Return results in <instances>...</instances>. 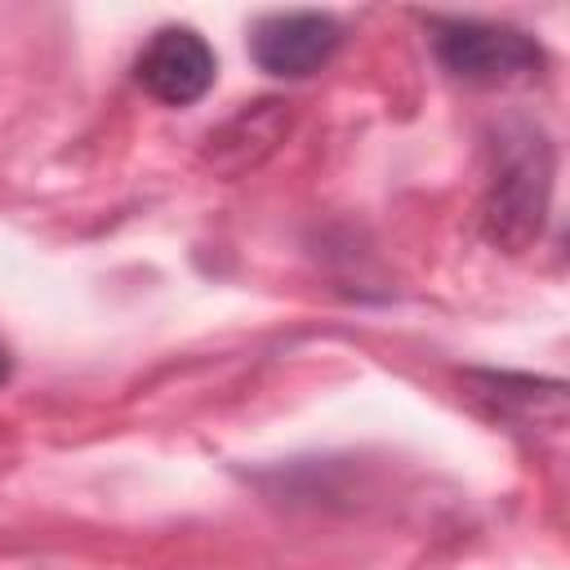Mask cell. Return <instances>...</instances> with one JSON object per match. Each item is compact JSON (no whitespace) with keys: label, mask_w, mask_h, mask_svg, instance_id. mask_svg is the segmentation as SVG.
<instances>
[{"label":"cell","mask_w":570,"mask_h":570,"mask_svg":"<svg viewBox=\"0 0 570 570\" xmlns=\"http://www.w3.org/2000/svg\"><path fill=\"white\" fill-rule=\"evenodd\" d=\"M9 370H13V361H9V347L0 343V387L9 383Z\"/></svg>","instance_id":"obj_6"},{"label":"cell","mask_w":570,"mask_h":570,"mask_svg":"<svg viewBox=\"0 0 570 570\" xmlns=\"http://www.w3.org/2000/svg\"><path fill=\"white\" fill-rule=\"evenodd\" d=\"M338 40H343V31L325 13H272L254 27L249 53L267 76L298 80V76L321 71L334 58Z\"/></svg>","instance_id":"obj_4"},{"label":"cell","mask_w":570,"mask_h":570,"mask_svg":"<svg viewBox=\"0 0 570 570\" xmlns=\"http://www.w3.org/2000/svg\"><path fill=\"white\" fill-rule=\"evenodd\" d=\"M134 76H138V85L156 102L191 107L196 98L209 94V85L218 76V62H214V49L205 45L200 31H191V27H160L142 45V53L134 62Z\"/></svg>","instance_id":"obj_3"},{"label":"cell","mask_w":570,"mask_h":570,"mask_svg":"<svg viewBox=\"0 0 570 570\" xmlns=\"http://www.w3.org/2000/svg\"><path fill=\"white\" fill-rule=\"evenodd\" d=\"M472 396L490 401L499 419L525 414L530 423L557 428L566 419V387L543 379H517V374H472Z\"/></svg>","instance_id":"obj_5"},{"label":"cell","mask_w":570,"mask_h":570,"mask_svg":"<svg viewBox=\"0 0 570 570\" xmlns=\"http://www.w3.org/2000/svg\"><path fill=\"white\" fill-rule=\"evenodd\" d=\"M432 49L441 67L468 85H503L543 67V49L534 45V36L476 18H436Z\"/></svg>","instance_id":"obj_2"},{"label":"cell","mask_w":570,"mask_h":570,"mask_svg":"<svg viewBox=\"0 0 570 570\" xmlns=\"http://www.w3.org/2000/svg\"><path fill=\"white\" fill-rule=\"evenodd\" d=\"M552 196V142L534 125H508L494 138V165L481 200V227L503 249L539 240Z\"/></svg>","instance_id":"obj_1"}]
</instances>
